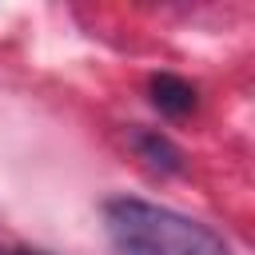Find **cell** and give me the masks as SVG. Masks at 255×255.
I'll use <instances>...</instances> for the list:
<instances>
[{
  "mask_svg": "<svg viewBox=\"0 0 255 255\" xmlns=\"http://www.w3.org/2000/svg\"><path fill=\"white\" fill-rule=\"evenodd\" d=\"M104 231L116 255H231L207 223L131 195L104 203Z\"/></svg>",
  "mask_w": 255,
  "mask_h": 255,
  "instance_id": "1",
  "label": "cell"
},
{
  "mask_svg": "<svg viewBox=\"0 0 255 255\" xmlns=\"http://www.w3.org/2000/svg\"><path fill=\"white\" fill-rule=\"evenodd\" d=\"M147 100L151 108H159L163 116H187L195 108V88L183 80V76H171V72H159L147 80Z\"/></svg>",
  "mask_w": 255,
  "mask_h": 255,
  "instance_id": "2",
  "label": "cell"
},
{
  "mask_svg": "<svg viewBox=\"0 0 255 255\" xmlns=\"http://www.w3.org/2000/svg\"><path fill=\"white\" fill-rule=\"evenodd\" d=\"M131 147L151 171H179L183 167V151L159 131H131Z\"/></svg>",
  "mask_w": 255,
  "mask_h": 255,
  "instance_id": "3",
  "label": "cell"
},
{
  "mask_svg": "<svg viewBox=\"0 0 255 255\" xmlns=\"http://www.w3.org/2000/svg\"><path fill=\"white\" fill-rule=\"evenodd\" d=\"M0 255H36V251H0Z\"/></svg>",
  "mask_w": 255,
  "mask_h": 255,
  "instance_id": "4",
  "label": "cell"
}]
</instances>
